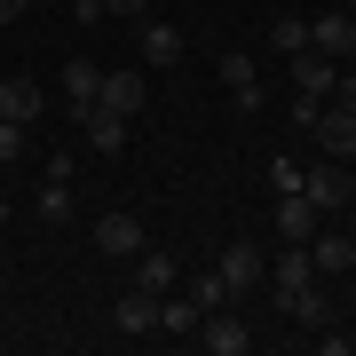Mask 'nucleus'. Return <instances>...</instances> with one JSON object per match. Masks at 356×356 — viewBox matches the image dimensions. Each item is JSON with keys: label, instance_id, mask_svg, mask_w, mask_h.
Here are the masks:
<instances>
[{"label": "nucleus", "instance_id": "cd10ccee", "mask_svg": "<svg viewBox=\"0 0 356 356\" xmlns=\"http://www.w3.org/2000/svg\"><path fill=\"white\" fill-rule=\"evenodd\" d=\"M332 103H341V111H356V79L341 72V88H332Z\"/></svg>", "mask_w": 356, "mask_h": 356}, {"label": "nucleus", "instance_id": "a211bd4d", "mask_svg": "<svg viewBox=\"0 0 356 356\" xmlns=\"http://www.w3.org/2000/svg\"><path fill=\"white\" fill-rule=\"evenodd\" d=\"M119 332H159V293H143V285L119 293Z\"/></svg>", "mask_w": 356, "mask_h": 356}, {"label": "nucleus", "instance_id": "5701e85b", "mask_svg": "<svg viewBox=\"0 0 356 356\" xmlns=\"http://www.w3.org/2000/svg\"><path fill=\"white\" fill-rule=\"evenodd\" d=\"M269 40H277V56H301V48H309V16H277Z\"/></svg>", "mask_w": 356, "mask_h": 356}, {"label": "nucleus", "instance_id": "393cba45", "mask_svg": "<svg viewBox=\"0 0 356 356\" xmlns=\"http://www.w3.org/2000/svg\"><path fill=\"white\" fill-rule=\"evenodd\" d=\"M151 16V0H103V24H143Z\"/></svg>", "mask_w": 356, "mask_h": 356}, {"label": "nucleus", "instance_id": "a878e982", "mask_svg": "<svg viewBox=\"0 0 356 356\" xmlns=\"http://www.w3.org/2000/svg\"><path fill=\"white\" fill-rule=\"evenodd\" d=\"M269 191H301V159H269Z\"/></svg>", "mask_w": 356, "mask_h": 356}, {"label": "nucleus", "instance_id": "7c9ffc66", "mask_svg": "<svg viewBox=\"0 0 356 356\" xmlns=\"http://www.w3.org/2000/svg\"><path fill=\"white\" fill-rule=\"evenodd\" d=\"M341 8H356V0H341Z\"/></svg>", "mask_w": 356, "mask_h": 356}, {"label": "nucleus", "instance_id": "412c9836", "mask_svg": "<svg viewBox=\"0 0 356 356\" xmlns=\"http://www.w3.org/2000/svg\"><path fill=\"white\" fill-rule=\"evenodd\" d=\"M32 214L48 222V229H64V222H72V182H48V191L32 198Z\"/></svg>", "mask_w": 356, "mask_h": 356}, {"label": "nucleus", "instance_id": "f8f14e48", "mask_svg": "<svg viewBox=\"0 0 356 356\" xmlns=\"http://www.w3.org/2000/svg\"><path fill=\"white\" fill-rule=\"evenodd\" d=\"M309 261H317V277H341V269H356V238L317 222V238H309Z\"/></svg>", "mask_w": 356, "mask_h": 356}, {"label": "nucleus", "instance_id": "c756f323", "mask_svg": "<svg viewBox=\"0 0 356 356\" xmlns=\"http://www.w3.org/2000/svg\"><path fill=\"white\" fill-rule=\"evenodd\" d=\"M348 206H356V166H348Z\"/></svg>", "mask_w": 356, "mask_h": 356}, {"label": "nucleus", "instance_id": "9d476101", "mask_svg": "<svg viewBox=\"0 0 356 356\" xmlns=\"http://www.w3.org/2000/svg\"><path fill=\"white\" fill-rule=\"evenodd\" d=\"M182 48H191V40H182V24H166V16H143V64H151V72H175V64H182Z\"/></svg>", "mask_w": 356, "mask_h": 356}, {"label": "nucleus", "instance_id": "aec40b11", "mask_svg": "<svg viewBox=\"0 0 356 356\" xmlns=\"http://www.w3.org/2000/svg\"><path fill=\"white\" fill-rule=\"evenodd\" d=\"M95 88H103V64L72 56V64H64V95H72V103H95Z\"/></svg>", "mask_w": 356, "mask_h": 356}, {"label": "nucleus", "instance_id": "39448f33", "mask_svg": "<svg viewBox=\"0 0 356 356\" xmlns=\"http://www.w3.org/2000/svg\"><path fill=\"white\" fill-rule=\"evenodd\" d=\"M309 135H317V151H325V159H356V111H341V103H317Z\"/></svg>", "mask_w": 356, "mask_h": 356}, {"label": "nucleus", "instance_id": "423d86ee", "mask_svg": "<svg viewBox=\"0 0 356 356\" xmlns=\"http://www.w3.org/2000/svg\"><path fill=\"white\" fill-rule=\"evenodd\" d=\"M285 79H293V95H332L341 88V64L317 48H301V56H285Z\"/></svg>", "mask_w": 356, "mask_h": 356}, {"label": "nucleus", "instance_id": "20e7f679", "mask_svg": "<svg viewBox=\"0 0 356 356\" xmlns=\"http://www.w3.org/2000/svg\"><path fill=\"white\" fill-rule=\"evenodd\" d=\"M301 191L317 198V214H348V175H341V159L317 151V166H301Z\"/></svg>", "mask_w": 356, "mask_h": 356}, {"label": "nucleus", "instance_id": "f257e3e1", "mask_svg": "<svg viewBox=\"0 0 356 356\" xmlns=\"http://www.w3.org/2000/svg\"><path fill=\"white\" fill-rule=\"evenodd\" d=\"M143 245H151V229H143V214H135V206H103V214H95V254L135 261Z\"/></svg>", "mask_w": 356, "mask_h": 356}, {"label": "nucleus", "instance_id": "0eeeda50", "mask_svg": "<svg viewBox=\"0 0 356 356\" xmlns=\"http://www.w3.org/2000/svg\"><path fill=\"white\" fill-rule=\"evenodd\" d=\"M222 285H229V301H245V293H254L261 277H269V254H254V245H222Z\"/></svg>", "mask_w": 356, "mask_h": 356}, {"label": "nucleus", "instance_id": "4be33fe9", "mask_svg": "<svg viewBox=\"0 0 356 356\" xmlns=\"http://www.w3.org/2000/svg\"><path fill=\"white\" fill-rule=\"evenodd\" d=\"M191 301H198V317H206V309H229V285H222V269H191Z\"/></svg>", "mask_w": 356, "mask_h": 356}, {"label": "nucleus", "instance_id": "bb28decb", "mask_svg": "<svg viewBox=\"0 0 356 356\" xmlns=\"http://www.w3.org/2000/svg\"><path fill=\"white\" fill-rule=\"evenodd\" d=\"M72 24H103V0H72Z\"/></svg>", "mask_w": 356, "mask_h": 356}, {"label": "nucleus", "instance_id": "1a4fd4ad", "mask_svg": "<svg viewBox=\"0 0 356 356\" xmlns=\"http://www.w3.org/2000/svg\"><path fill=\"white\" fill-rule=\"evenodd\" d=\"M72 111H79V135H88L103 159L127 151V119H119V111H103V103H72Z\"/></svg>", "mask_w": 356, "mask_h": 356}, {"label": "nucleus", "instance_id": "ddd939ff", "mask_svg": "<svg viewBox=\"0 0 356 356\" xmlns=\"http://www.w3.org/2000/svg\"><path fill=\"white\" fill-rule=\"evenodd\" d=\"M175 277H182V261L166 254V245H143V254L127 261V285H143V293H166Z\"/></svg>", "mask_w": 356, "mask_h": 356}, {"label": "nucleus", "instance_id": "dca6fc26", "mask_svg": "<svg viewBox=\"0 0 356 356\" xmlns=\"http://www.w3.org/2000/svg\"><path fill=\"white\" fill-rule=\"evenodd\" d=\"M309 277H317L309 245H285V238H277V261H269V293H293V285H309Z\"/></svg>", "mask_w": 356, "mask_h": 356}, {"label": "nucleus", "instance_id": "4468645a", "mask_svg": "<svg viewBox=\"0 0 356 356\" xmlns=\"http://www.w3.org/2000/svg\"><path fill=\"white\" fill-rule=\"evenodd\" d=\"M222 88H229V103H238V111H261V79H254V56H245V48L222 56Z\"/></svg>", "mask_w": 356, "mask_h": 356}, {"label": "nucleus", "instance_id": "f03ea898", "mask_svg": "<svg viewBox=\"0 0 356 356\" xmlns=\"http://www.w3.org/2000/svg\"><path fill=\"white\" fill-rule=\"evenodd\" d=\"M191 341H198V348H214V356H245V348H254V332H245L238 309H206Z\"/></svg>", "mask_w": 356, "mask_h": 356}, {"label": "nucleus", "instance_id": "2eb2a0df", "mask_svg": "<svg viewBox=\"0 0 356 356\" xmlns=\"http://www.w3.org/2000/svg\"><path fill=\"white\" fill-rule=\"evenodd\" d=\"M40 111H48V95H40V79H0V119H16V127H32Z\"/></svg>", "mask_w": 356, "mask_h": 356}, {"label": "nucleus", "instance_id": "7ed1b4c3", "mask_svg": "<svg viewBox=\"0 0 356 356\" xmlns=\"http://www.w3.org/2000/svg\"><path fill=\"white\" fill-rule=\"evenodd\" d=\"M309 48L332 56V64H348V56H356V8H325V16H309Z\"/></svg>", "mask_w": 356, "mask_h": 356}, {"label": "nucleus", "instance_id": "f3484780", "mask_svg": "<svg viewBox=\"0 0 356 356\" xmlns=\"http://www.w3.org/2000/svg\"><path fill=\"white\" fill-rule=\"evenodd\" d=\"M277 309H285L293 325H309V332H317V325H332V309H325V293H317V277H309V285H293V293H277Z\"/></svg>", "mask_w": 356, "mask_h": 356}, {"label": "nucleus", "instance_id": "6e6552de", "mask_svg": "<svg viewBox=\"0 0 356 356\" xmlns=\"http://www.w3.org/2000/svg\"><path fill=\"white\" fill-rule=\"evenodd\" d=\"M317 198H309V191H277V238L285 245H309V238H317Z\"/></svg>", "mask_w": 356, "mask_h": 356}, {"label": "nucleus", "instance_id": "b1692460", "mask_svg": "<svg viewBox=\"0 0 356 356\" xmlns=\"http://www.w3.org/2000/svg\"><path fill=\"white\" fill-rule=\"evenodd\" d=\"M32 159V127H16V119H0V166Z\"/></svg>", "mask_w": 356, "mask_h": 356}, {"label": "nucleus", "instance_id": "6ab92c4d", "mask_svg": "<svg viewBox=\"0 0 356 356\" xmlns=\"http://www.w3.org/2000/svg\"><path fill=\"white\" fill-rule=\"evenodd\" d=\"M159 332H198V301L191 293H175V285L159 293Z\"/></svg>", "mask_w": 356, "mask_h": 356}, {"label": "nucleus", "instance_id": "9b49d317", "mask_svg": "<svg viewBox=\"0 0 356 356\" xmlns=\"http://www.w3.org/2000/svg\"><path fill=\"white\" fill-rule=\"evenodd\" d=\"M95 103H103V111H119V119H135L143 103H151V79H143V72H103Z\"/></svg>", "mask_w": 356, "mask_h": 356}, {"label": "nucleus", "instance_id": "c85d7f7f", "mask_svg": "<svg viewBox=\"0 0 356 356\" xmlns=\"http://www.w3.org/2000/svg\"><path fill=\"white\" fill-rule=\"evenodd\" d=\"M32 8V0H0V24H16V16H24Z\"/></svg>", "mask_w": 356, "mask_h": 356}]
</instances>
